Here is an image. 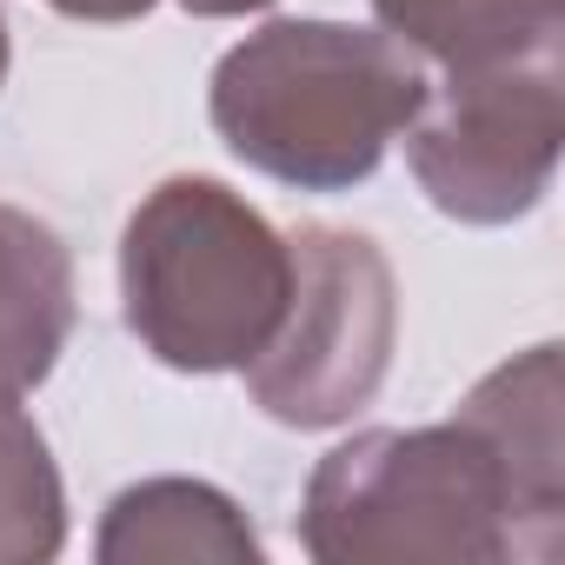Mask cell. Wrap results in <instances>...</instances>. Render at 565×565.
Segmentation results:
<instances>
[{
	"label": "cell",
	"mask_w": 565,
	"mask_h": 565,
	"mask_svg": "<svg viewBox=\"0 0 565 565\" xmlns=\"http://www.w3.org/2000/svg\"><path fill=\"white\" fill-rule=\"evenodd\" d=\"M300 545L320 565H552L565 512L539 505L472 426H373L333 446L300 499Z\"/></svg>",
	"instance_id": "obj_1"
},
{
	"label": "cell",
	"mask_w": 565,
	"mask_h": 565,
	"mask_svg": "<svg viewBox=\"0 0 565 565\" xmlns=\"http://www.w3.org/2000/svg\"><path fill=\"white\" fill-rule=\"evenodd\" d=\"M419 100V54L347 21H266L220 54L206 87L226 153L294 193H353L373 180Z\"/></svg>",
	"instance_id": "obj_2"
},
{
	"label": "cell",
	"mask_w": 565,
	"mask_h": 565,
	"mask_svg": "<svg viewBox=\"0 0 565 565\" xmlns=\"http://www.w3.org/2000/svg\"><path fill=\"white\" fill-rule=\"evenodd\" d=\"M294 294V246L226 180H160L120 233L127 333L173 373H239Z\"/></svg>",
	"instance_id": "obj_3"
},
{
	"label": "cell",
	"mask_w": 565,
	"mask_h": 565,
	"mask_svg": "<svg viewBox=\"0 0 565 565\" xmlns=\"http://www.w3.org/2000/svg\"><path fill=\"white\" fill-rule=\"evenodd\" d=\"M294 294L273 340L239 366L266 419L327 433L347 426L386 386L399 340V287L380 239L353 226H294Z\"/></svg>",
	"instance_id": "obj_4"
},
{
	"label": "cell",
	"mask_w": 565,
	"mask_h": 565,
	"mask_svg": "<svg viewBox=\"0 0 565 565\" xmlns=\"http://www.w3.org/2000/svg\"><path fill=\"white\" fill-rule=\"evenodd\" d=\"M565 147V47H532L426 87L406 127L419 193L459 226L525 220Z\"/></svg>",
	"instance_id": "obj_5"
},
{
	"label": "cell",
	"mask_w": 565,
	"mask_h": 565,
	"mask_svg": "<svg viewBox=\"0 0 565 565\" xmlns=\"http://www.w3.org/2000/svg\"><path fill=\"white\" fill-rule=\"evenodd\" d=\"M74 340V253L67 239L0 200V399H28Z\"/></svg>",
	"instance_id": "obj_6"
},
{
	"label": "cell",
	"mask_w": 565,
	"mask_h": 565,
	"mask_svg": "<svg viewBox=\"0 0 565 565\" xmlns=\"http://www.w3.org/2000/svg\"><path fill=\"white\" fill-rule=\"evenodd\" d=\"M94 558L100 565H147V558L259 565V532L206 479H140V486L114 492L100 539H94Z\"/></svg>",
	"instance_id": "obj_7"
},
{
	"label": "cell",
	"mask_w": 565,
	"mask_h": 565,
	"mask_svg": "<svg viewBox=\"0 0 565 565\" xmlns=\"http://www.w3.org/2000/svg\"><path fill=\"white\" fill-rule=\"evenodd\" d=\"M380 34L446 74L492 67L532 47H565V0H373Z\"/></svg>",
	"instance_id": "obj_8"
},
{
	"label": "cell",
	"mask_w": 565,
	"mask_h": 565,
	"mask_svg": "<svg viewBox=\"0 0 565 565\" xmlns=\"http://www.w3.org/2000/svg\"><path fill=\"white\" fill-rule=\"evenodd\" d=\"M459 419H472L505 466L525 479V492L539 505L565 512V439H558V347H532L519 360H505L499 373H486L466 399Z\"/></svg>",
	"instance_id": "obj_9"
},
{
	"label": "cell",
	"mask_w": 565,
	"mask_h": 565,
	"mask_svg": "<svg viewBox=\"0 0 565 565\" xmlns=\"http://www.w3.org/2000/svg\"><path fill=\"white\" fill-rule=\"evenodd\" d=\"M67 545V492L47 433L0 399V565H41Z\"/></svg>",
	"instance_id": "obj_10"
},
{
	"label": "cell",
	"mask_w": 565,
	"mask_h": 565,
	"mask_svg": "<svg viewBox=\"0 0 565 565\" xmlns=\"http://www.w3.org/2000/svg\"><path fill=\"white\" fill-rule=\"evenodd\" d=\"M54 14H67V21H140V14H153L160 0H47Z\"/></svg>",
	"instance_id": "obj_11"
},
{
	"label": "cell",
	"mask_w": 565,
	"mask_h": 565,
	"mask_svg": "<svg viewBox=\"0 0 565 565\" xmlns=\"http://www.w3.org/2000/svg\"><path fill=\"white\" fill-rule=\"evenodd\" d=\"M180 8H186L193 21H233V14H259V8H273V0H180Z\"/></svg>",
	"instance_id": "obj_12"
},
{
	"label": "cell",
	"mask_w": 565,
	"mask_h": 565,
	"mask_svg": "<svg viewBox=\"0 0 565 565\" xmlns=\"http://www.w3.org/2000/svg\"><path fill=\"white\" fill-rule=\"evenodd\" d=\"M8 61H14V47H8V14H0V87H8Z\"/></svg>",
	"instance_id": "obj_13"
}]
</instances>
